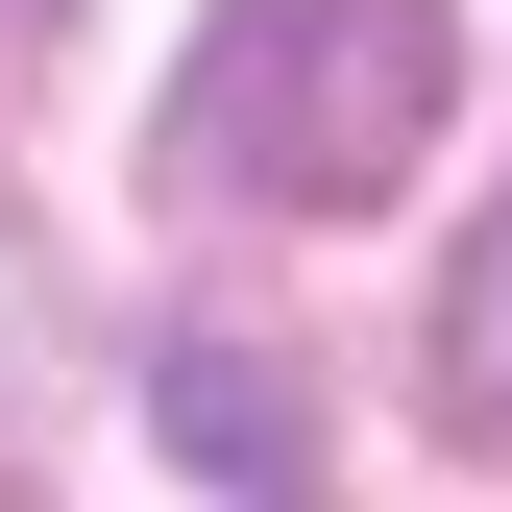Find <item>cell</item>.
Segmentation results:
<instances>
[{
	"label": "cell",
	"instance_id": "7a4b0ae2",
	"mask_svg": "<svg viewBox=\"0 0 512 512\" xmlns=\"http://www.w3.org/2000/svg\"><path fill=\"white\" fill-rule=\"evenodd\" d=\"M147 391H171V464H196V488H244V512H317V439H293V366H269V342H171Z\"/></svg>",
	"mask_w": 512,
	"mask_h": 512
},
{
	"label": "cell",
	"instance_id": "6da1fadb",
	"mask_svg": "<svg viewBox=\"0 0 512 512\" xmlns=\"http://www.w3.org/2000/svg\"><path fill=\"white\" fill-rule=\"evenodd\" d=\"M464 122V25L439 0H220V49L171 74V196H244V220H391Z\"/></svg>",
	"mask_w": 512,
	"mask_h": 512
},
{
	"label": "cell",
	"instance_id": "3957f363",
	"mask_svg": "<svg viewBox=\"0 0 512 512\" xmlns=\"http://www.w3.org/2000/svg\"><path fill=\"white\" fill-rule=\"evenodd\" d=\"M439 439H512V196L464 220V269H439Z\"/></svg>",
	"mask_w": 512,
	"mask_h": 512
}]
</instances>
